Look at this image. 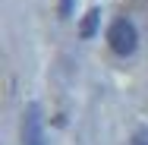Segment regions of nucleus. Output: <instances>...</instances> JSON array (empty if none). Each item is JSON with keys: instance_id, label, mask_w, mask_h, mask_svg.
Listing matches in <instances>:
<instances>
[{"instance_id": "f257e3e1", "label": "nucleus", "mask_w": 148, "mask_h": 145, "mask_svg": "<svg viewBox=\"0 0 148 145\" xmlns=\"http://www.w3.org/2000/svg\"><path fill=\"white\" fill-rule=\"evenodd\" d=\"M107 41H110L114 54L126 57V54L136 51V44H139V32H136V25H132L129 19H117V22L107 29Z\"/></svg>"}, {"instance_id": "f03ea898", "label": "nucleus", "mask_w": 148, "mask_h": 145, "mask_svg": "<svg viewBox=\"0 0 148 145\" xmlns=\"http://www.w3.org/2000/svg\"><path fill=\"white\" fill-rule=\"evenodd\" d=\"M22 145H47L44 142V123H41L38 104L25 107V117H22Z\"/></svg>"}, {"instance_id": "7ed1b4c3", "label": "nucleus", "mask_w": 148, "mask_h": 145, "mask_svg": "<svg viewBox=\"0 0 148 145\" xmlns=\"http://www.w3.org/2000/svg\"><path fill=\"white\" fill-rule=\"evenodd\" d=\"M98 19H101V10L95 6V10H88V16L82 19V29H79V35L82 38H91L95 32H98Z\"/></svg>"}, {"instance_id": "20e7f679", "label": "nucleus", "mask_w": 148, "mask_h": 145, "mask_svg": "<svg viewBox=\"0 0 148 145\" xmlns=\"http://www.w3.org/2000/svg\"><path fill=\"white\" fill-rule=\"evenodd\" d=\"M129 145H148V129H145V126L136 129V136H132V142H129Z\"/></svg>"}, {"instance_id": "39448f33", "label": "nucleus", "mask_w": 148, "mask_h": 145, "mask_svg": "<svg viewBox=\"0 0 148 145\" xmlns=\"http://www.w3.org/2000/svg\"><path fill=\"white\" fill-rule=\"evenodd\" d=\"M73 13V0H60V16H69Z\"/></svg>"}]
</instances>
